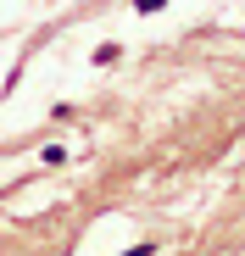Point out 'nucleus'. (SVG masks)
I'll return each instance as SVG.
<instances>
[{
	"label": "nucleus",
	"mask_w": 245,
	"mask_h": 256,
	"mask_svg": "<svg viewBox=\"0 0 245 256\" xmlns=\"http://www.w3.org/2000/svg\"><path fill=\"white\" fill-rule=\"evenodd\" d=\"M134 6H140V12H162V6H168V0H134Z\"/></svg>",
	"instance_id": "f257e3e1"
},
{
	"label": "nucleus",
	"mask_w": 245,
	"mask_h": 256,
	"mask_svg": "<svg viewBox=\"0 0 245 256\" xmlns=\"http://www.w3.org/2000/svg\"><path fill=\"white\" fill-rule=\"evenodd\" d=\"M122 256H150V245H134V250H122Z\"/></svg>",
	"instance_id": "f03ea898"
}]
</instances>
